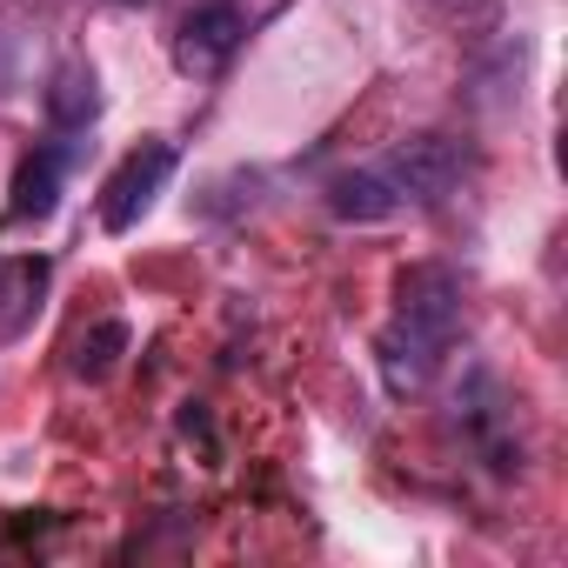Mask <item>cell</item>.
Returning a JSON list of instances; mask_svg holds the SVG:
<instances>
[{
	"label": "cell",
	"mask_w": 568,
	"mask_h": 568,
	"mask_svg": "<svg viewBox=\"0 0 568 568\" xmlns=\"http://www.w3.org/2000/svg\"><path fill=\"white\" fill-rule=\"evenodd\" d=\"M41 114H48L54 134H88V128L101 121V74H94L81 54L61 61V68L48 74V88H41Z\"/></svg>",
	"instance_id": "8992f818"
},
{
	"label": "cell",
	"mask_w": 568,
	"mask_h": 568,
	"mask_svg": "<svg viewBox=\"0 0 568 568\" xmlns=\"http://www.w3.org/2000/svg\"><path fill=\"white\" fill-rule=\"evenodd\" d=\"M328 214L335 221H355V227H375V221H395L402 214V194L382 168H355V174H335L328 181Z\"/></svg>",
	"instance_id": "52a82bcc"
},
{
	"label": "cell",
	"mask_w": 568,
	"mask_h": 568,
	"mask_svg": "<svg viewBox=\"0 0 568 568\" xmlns=\"http://www.w3.org/2000/svg\"><path fill=\"white\" fill-rule=\"evenodd\" d=\"M462 335V274L442 261H422L395 281V315L375 335V362L388 395H422L435 382V368L448 362Z\"/></svg>",
	"instance_id": "6da1fadb"
},
{
	"label": "cell",
	"mask_w": 568,
	"mask_h": 568,
	"mask_svg": "<svg viewBox=\"0 0 568 568\" xmlns=\"http://www.w3.org/2000/svg\"><path fill=\"white\" fill-rule=\"evenodd\" d=\"M428 14L442 28H455L462 41H488L501 28V0H428Z\"/></svg>",
	"instance_id": "8fae6325"
},
{
	"label": "cell",
	"mask_w": 568,
	"mask_h": 568,
	"mask_svg": "<svg viewBox=\"0 0 568 568\" xmlns=\"http://www.w3.org/2000/svg\"><path fill=\"white\" fill-rule=\"evenodd\" d=\"M382 174L395 181V194H402V207H442V201H455V187L468 181V148L455 141V134H408V141H395L388 148V161H382Z\"/></svg>",
	"instance_id": "7a4b0ae2"
},
{
	"label": "cell",
	"mask_w": 568,
	"mask_h": 568,
	"mask_svg": "<svg viewBox=\"0 0 568 568\" xmlns=\"http://www.w3.org/2000/svg\"><path fill=\"white\" fill-rule=\"evenodd\" d=\"M462 422H468V435H475L481 462H488L501 481H508V475H521L515 415H508V395H501V382H495L488 368H475V375H468V395H462Z\"/></svg>",
	"instance_id": "277c9868"
},
{
	"label": "cell",
	"mask_w": 568,
	"mask_h": 568,
	"mask_svg": "<svg viewBox=\"0 0 568 568\" xmlns=\"http://www.w3.org/2000/svg\"><path fill=\"white\" fill-rule=\"evenodd\" d=\"M168 174H174V141H141V148L108 174V187H101V227H108V234L141 227V214L154 207V194L168 187Z\"/></svg>",
	"instance_id": "3957f363"
},
{
	"label": "cell",
	"mask_w": 568,
	"mask_h": 568,
	"mask_svg": "<svg viewBox=\"0 0 568 568\" xmlns=\"http://www.w3.org/2000/svg\"><path fill=\"white\" fill-rule=\"evenodd\" d=\"M128 348H134V328L108 315V322H94V328H81V335H74L68 368H74L81 382H108V375L121 368V355H128Z\"/></svg>",
	"instance_id": "9c48e42d"
},
{
	"label": "cell",
	"mask_w": 568,
	"mask_h": 568,
	"mask_svg": "<svg viewBox=\"0 0 568 568\" xmlns=\"http://www.w3.org/2000/svg\"><path fill=\"white\" fill-rule=\"evenodd\" d=\"M241 34H247V21H241L234 0H201V8L181 21L174 61H181V68H194V74H207V68H221V61L241 48Z\"/></svg>",
	"instance_id": "5b68a950"
},
{
	"label": "cell",
	"mask_w": 568,
	"mask_h": 568,
	"mask_svg": "<svg viewBox=\"0 0 568 568\" xmlns=\"http://www.w3.org/2000/svg\"><path fill=\"white\" fill-rule=\"evenodd\" d=\"M61 174H68V148H34L14 168V187H8L14 221H48L61 207Z\"/></svg>",
	"instance_id": "ba28073f"
},
{
	"label": "cell",
	"mask_w": 568,
	"mask_h": 568,
	"mask_svg": "<svg viewBox=\"0 0 568 568\" xmlns=\"http://www.w3.org/2000/svg\"><path fill=\"white\" fill-rule=\"evenodd\" d=\"M48 261L34 254V261H8L0 267V302H8V315H0V335H21L34 315H41V295H48Z\"/></svg>",
	"instance_id": "30bf717a"
}]
</instances>
